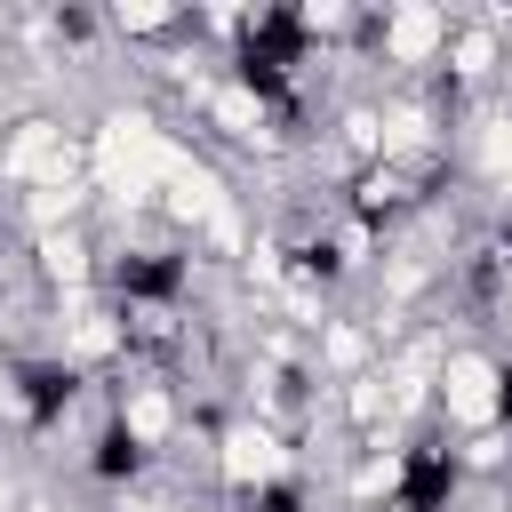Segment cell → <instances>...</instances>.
I'll return each instance as SVG.
<instances>
[{
	"mask_svg": "<svg viewBox=\"0 0 512 512\" xmlns=\"http://www.w3.org/2000/svg\"><path fill=\"white\" fill-rule=\"evenodd\" d=\"M304 56V16L296 8H272L248 24L240 40V88H256L264 104H288V64Z\"/></svg>",
	"mask_w": 512,
	"mask_h": 512,
	"instance_id": "obj_1",
	"label": "cell"
},
{
	"mask_svg": "<svg viewBox=\"0 0 512 512\" xmlns=\"http://www.w3.org/2000/svg\"><path fill=\"white\" fill-rule=\"evenodd\" d=\"M448 496H456V464L440 448H408V464H400V512H448Z\"/></svg>",
	"mask_w": 512,
	"mask_h": 512,
	"instance_id": "obj_2",
	"label": "cell"
},
{
	"mask_svg": "<svg viewBox=\"0 0 512 512\" xmlns=\"http://www.w3.org/2000/svg\"><path fill=\"white\" fill-rule=\"evenodd\" d=\"M112 288L136 296V304H176L184 296V256H120L112 264Z\"/></svg>",
	"mask_w": 512,
	"mask_h": 512,
	"instance_id": "obj_3",
	"label": "cell"
},
{
	"mask_svg": "<svg viewBox=\"0 0 512 512\" xmlns=\"http://www.w3.org/2000/svg\"><path fill=\"white\" fill-rule=\"evenodd\" d=\"M16 384H24V424H56V416L72 408V392H80V376H72V368H56V360L24 368Z\"/></svg>",
	"mask_w": 512,
	"mask_h": 512,
	"instance_id": "obj_4",
	"label": "cell"
},
{
	"mask_svg": "<svg viewBox=\"0 0 512 512\" xmlns=\"http://www.w3.org/2000/svg\"><path fill=\"white\" fill-rule=\"evenodd\" d=\"M144 472V440L128 432V424H104V440H96V480H136Z\"/></svg>",
	"mask_w": 512,
	"mask_h": 512,
	"instance_id": "obj_5",
	"label": "cell"
},
{
	"mask_svg": "<svg viewBox=\"0 0 512 512\" xmlns=\"http://www.w3.org/2000/svg\"><path fill=\"white\" fill-rule=\"evenodd\" d=\"M296 504H304V488H288V480H280V488H264V496H256V512H296Z\"/></svg>",
	"mask_w": 512,
	"mask_h": 512,
	"instance_id": "obj_6",
	"label": "cell"
},
{
	"mask_svg": "<svg viewBox=\"0 0 512 512\" xmlns=\"http://www.w3.org/2000/svg\"><path fill=\"white\" fill-rule=\"evenodd\" d=\"M496 416L512 424V368H504V392H496Z\"/></svg>",
	"mask_w": 512,
	"mask_h": 512,
	"instance_id": "obj_7",
	"label": "cell"
}]
</instances>
